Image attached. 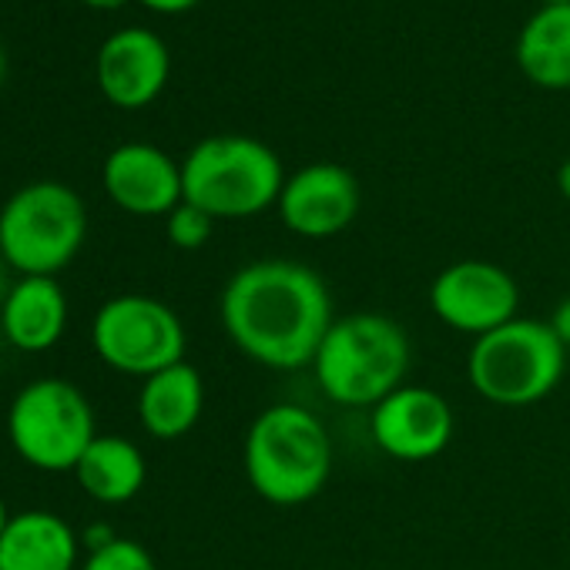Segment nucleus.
Here are the masks:
<instances>
[{"instance_id": "obj_1", "label": "nucleus", "mask_w": 570, "mask_h": 570, "mask_svg": "<svg viewBox=\"0 0 570 570\" xmlns=\"http://www.w3.org/2000/svg\"><path fill=\"white\" fill-rule=\"evenodd\" d=\"M218 316L245 360L278 373L313 366L336 323L323 275L293 258L242 265L218 299Z\"/></svg>"}, {"instance_id": "obj_2", "label": "nucleus", "mask_w": 570, "mask_h": 570, "mask_svg": "<svg viewBox=\"0 0 570 570\" xmlns=\"http://www.w3.org/2000/svg\"><path fill=\"white\" fill-rule=\"evenodd\" d=\"M242 463L252 490L265 503L299 507L326 490L333 473V440L313 410L275 403L252 420Z\"/></svg>"}, {"instance_id": "obj_3", "label": "nucleus", "mask_w": 570, "mask_h": 570, "mask_svg": "<svg viewBox=\"0 0 570 570\" xmlns=\"http://www.w3.org/2000/svg\"><path fill=\"white\" fill-rule=\"evenodd\" d=\"M316 386L340 406H376L406 383L410 340L403 326L383 313L340 316L316 360Z\"/></svg>"}, {"instance_id": "obj_4", "label": "nucleus", "mask_w": 570, "mask_h": 570, "mask_svg": "<svg viewBox=\"0 0 570 570\" xmlns=\"http://www.w3.org/2000/svg\"><path fill=\"white\" fill-rule=\"evenodd\" d=\"M185 202L218 218H252L278 205L285 171L278 155L248 135H212L181 161Z\"/></svg>"}, {"instance_id": "obj_5", "label": "nucleus", "mask_w": 570, "mask_h": 570, "mask_svg": "<svg viewBox=\"0 0 570 570\" xmlns=\"http://www.w3.org/2000/svg\"><path fill=\"white\" fill-rule=\"evenodd\" d=\"M567 370V350L550 323L513 320L480 340L466 356L470 386L493 406H533L550 396Z\"/></svg>"}, {"instance_id": "obj_6", "label": "nucleus", "mask_w": 570, "mask_h": 570, "mask_svg": "<svg viewBox=\"0 0 570 570\" xmlns=\"http://www.w3.org/2000/svg\"><path fill=\"white\" fill-rule=\"evenodd\" d=\"M88 208L65 181H31L0 208V255L21 275H55L85 245Z\"/></svg>"}, {"instance_id": "obj_7", "label": "nucleus", "mask_w": 570, "mask_h": 570, "mask_svg": "<svg viewBox=\"0 0 570 570\" xmlns=\"http://www.w3.org/2000/svg\"><path fill=\"white\" fill-rule=\"evenodd\" d=\"M8 436L24 463L45 473H75L98 436L88 396L58 376L28 383L8 410Z\"/></svg>"}, {"instance_id": "obj_8", "label": "nucleus", "mask_w": 570, "mask_h": 570, "mask_svg": "<svg viewBox=\"0 0 570 570\" xmlns=\"http://www.w3.org/2000/svg\"><path fill=\"white\" fill-rule=\"evenodd\" d=\"M91 343L101 363L125 376H155L185 360V326L171 306L155 296H115L91 326Z\"/></svg>"}, {"instance_id": "obj_9", "label": "nucleus", "mask_w": 570, "mask_h": 570, "mask_svg": "<svg viewBox=\"0 0 570 570\" xmlns=\"http://www.w3.org/2000/svg\"><path fill=\"white\" fill-rule=\"evenodd\" d=\"M520 285L513 275L483 258H463L446 265L430 285V309L433 316L463 336H487L517 320Z\"/></svg>"}, {"instance_id": "obj_10", "label": "nucleus", "mask_w": 570, "mask_h": 570, "mask_svg": "<svg viewBox=\"0 0 570 570\" xmlns=\"http://www.w3.org/2000/svg\"><path fill=\"white\" fill-rule=\"evenodd\" d=\"M370 430L373 443L386 456L400 463H423L450 446L456 433V416L446 396H440L436 390L403 383L373 406Z\"/></svg>"}, {"instance_id": "obj_11", "label": "nucleus", "mask_w": 570, "mask_h": 570, "mask_svg": "<svg viewBox=\"0 0 570 570\" xmlns=\"http://www.w3.org/2000/svg\"><path fill=\"white\" fill-rule=\"evenodd\" d=\"M275 208L289 232L303 238H333L360 215V181L336 161H316L285 178Z\"/></svg>"}, {"instance_id": "obj_12", "label": "nucleus", "mask_w": 570, "mask_h": 570, "mask_svg": "<svg viewBox=\"0 0 570 570\" xmlns=\"http://www.w3.org/2000/svg\"><path fill=\"white\" fill-rule=\"evenodd\" d=\"M171 75L168 45L148 28H121L105 38L95 58V78L101 95L125 111L151 105Z\"/></svg>"}, {"instance_id": "obj_13", "label": "nucleus", "mask_w": 570, "mask_h": 570, "mask_svg": "<svg viewBox=\"0 0 570 570\" xmlns=\"http://www.w3.org/2000/svg\"><path fill=\"white\" fill-rule=\"evenodd\" d=\"M101 181H105L108 198L121 212L141 215V218L168 215L175 205L185 202L181 165L168 151L148 141L118 145L105 158Z\"/></svg>"}, {"instance_id": "obj_14", "label": "nucleus", "mask_w": 570, "mask_h": 570, "mask_svg": "<svg viewBox=\"0 0 570 570\" xmlns=\"http://www.w3.org/2000/svg\"><path fill=\"white\" fill-rule=\"evenodd\" d=\"M0 330L21 353L51 350L68 330V296L55 275H21L0 309Z\"/></svg>"}, {"instance_id": "obj_15", "label": "nucleus", "mask_w": 570, "mask_h": 570, "mask_svg": "<svg viewBox=\"0 0 570 570\" xmlns=\"http://www.w3.org/2000/svg\"><path fill=\"white\" fill-rule=\"evenodd\" d=\"M0 570H78V533L51 510L11 517L0 537Z\"/></svg>"}, {"instance_id": "obj_16", "label": "nucleus", "mask_w": 570, "mask_h": 570, "mask_svg": "<svg viewBox=\"0 0 570 570\" xmlns=\"http://www.w3.org/2000/svg\"><path fill=\"white\" fill-rule=\"evenodd\" d=\"M205 410V383L191 363H175L141 383L138 420L155 440H181Z\"/></svg>"}, {"instance_id": "obj_17", "label": "nucleus", "mask_w": 570, "mask_h": 570, "mask_svg": "<svg viewBox=\"0 0 570 570\" xmlns=\"http://www.w3.org/2000/svg\"><path fill=\"white\" fill-rule=\"evenodd\" d=\"M81 490L98 503H128L141 493L148 463L145 453L125 436L98 433L75 466Z\"/></svg>"}, {"instance_id": "obj_18", "label": "nucleus", "mask_w": 570, "mask_h": 570, "mask_svg": "<svg viewBox=\"0 0 570 570\" xmlns=\"http://www.w3.org/2000/svg\"><path fill=\"white\" fill-rule=\"evenodd\" d=\"M517 65L540 88H570V4H543L523 24Z\"/></svg>"}, {"instance_id": "obj_19", "label": "nucleus", "mask_w": 570, "mask_h": 570, "mask_svg": "<svg viewBox=\"0 0 570 570\" xmlns=\"http://www.w3.org/2000/svg\"><path fill=\"white\" fill-rule=\"evenodd\" d=\"M212 232H215V218L191 202H181L165 215V235L181 252H198L212 238Z\"/></svg>"}, {"instance_id": "obj_20", "label": "nucleus", "mask_w": 570, "mask_h": 570, "mask_svg": "<svg viewBox=\"0 0 570 570\" xmlns=\"http://www.w3.org/2000/svg\"><path fill=\"white\" fill-rule=\"evenodd\" d=\"M78 570H158V567L138 540L111 537L98 543Z\"/></svg>"}, {"instance_id": "obj_21", "label": "nucleus", "mask_w": 570, "mask_h": 570, "mask_svg": "<svg viewBox=\"0 0 570 570\" xmlns=\"http://www.w3.org/2000/svg\"><path fill=\"white\" fill-rule=\"evenodd\" d=\"M550 330H553V336L563 343V350L570 353V296L553 309V316H550Z\"/></svg>"}, {"instance_id": "obj_22", "label": "nucleus", "mask_w": 570, "mask_h": 570, "mask_svg": "<svg viewBox=\"0 0 570 570\" xmlns=\"http://www.w3.org/2000/svg\"><path fill=\"white\" fill-rule=\"evenodd\" d=\"M148 11H158V14H181V11H191L202 0H141Z\"/></svg>"}, {"instance_id": "obj_23", "label": "nucleus", "mask_w": 570, "mask_h": 570, "mask_svg": "<svg viewBox=\"0 0 570 570\" xmlns=\"http://www.w3.org/2000/svg\"><path fill=\"white\" fill-rule=\"evenodd\" d=\"M557 188H560V195L570 202V158L557 168Z\"/></svg>"}, {"instance_id": "obj_24", "label": "nucleus", "mask_w": 570, "mask_h": 570, "mask_svg": "<svg viewBox=\"0 0 570 570\" xmlns=\"http://www.w3.org/2000/svg\"><path fill=\"white\" fill-rule=\"evenodd\" d=\"M88 8H95V11H118V8H125L128 0H85Z\"/></svg>"}, {"instance_id": "obj_25", "label": "nucleus", "mask_w": 570, "mask_h": 570, "mask_svg": "<svg viewBox=\"0 0 570 570\" xmlns=\"http://www.w3.org/2000/svg\"><path fill=\"white\" fill-rule=\"evenodd\" d=\"M8 523H11V513H8V503H4V500H0V537H4Z\"/></svg>"}, {"instance_id": "obj_26", "label": "nucleus", "mask_w": 570, "mask_h": 570, "mask_svg": "<svg viewBox=\"0 0 570 570\" xmlns=\"http://www.w3.org/2000/svg\"><path fill=\"white\" fill-rule=\"evenodd\" d=\"M8 78V55H4V45H0V85Z\"/></svg>"}, {"instance_id": "obj_27", "label": "nucleus", "mask_w": 570, "mask_h": 570, "mask_svg": "<svg viewBox=\"0 0 570 570\" xmlns=\"http://www.w3.org/2000/svg\"><path fill=\"white\" fill-rule=\"evenodd\" d=\"M543 4H570V0H543Z\"/></svg>"}]
</instances>
